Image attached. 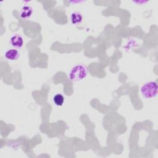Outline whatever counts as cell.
<instances>
[{
	"mask_svg": "<svg viewBox=\"0 0 158 158\" xmlns=\"http://www.w3.org/2000/svg\"><path fill=\"white\" fill-rule=\"evenodd\" d=\"M88 75L86 67L81 64H78L72 68L69 73V78L72 81H80Z\"/></svg>",
	"mask_w": 158,
	"mask_h": 158,
	"instance_id": "obj_1",
	"label": "cell"
},
{
	"mask_svg": "<svg viewBox=\"0 0 158 158\" xmlns=\"http://www.w3.org/2000/svg\"><path fill=\"white\" fill-rule=\"evenodd\" d=\"M157 83L153 81H148L144 83L141 88V93L142 96L146 99L154 98L157 94Z\"/></svg>",
	"mask_w": 158,
	"mask_h": 158,
	"instance_id": "obj_2",
	"label": "cell"
},
{
	"mask_svg": "<svg viewBox=\"0 0 158 158\" xmlns=\"http://www.w3.org/2000/svg\"><path fill=\"white\" fill-rule=\"evenodd\" d=\"M10 43L15 49H20L23 45V39L19 35H14L10 38Z\"/></svg>",
	"mask_w": 158,
	"mask_h": 158,
	"instance_id": "obj_3",
	"label": "cell"
},
{
	"mask_svg": "<svg viewBox=\"0 0 158 158\" xmlns=\"http://www.w3.org/2000/svg\"><path fill=\"white\" fill-rule=\"evenodd\" d=\"M33 8L30 6H23L20 11V17L23 20H28L33 14Z\"/></svg>",
	"mask_w": 158,
	"mask_h": 158,
	"instance_id": "obj_4",
	"label": "cell"
},
{
	"mask_svg": "<svg viewBox=\"0 0 158 158\" xmlns=\"http://www.w3.org/2000/svg\"><path fill=\"white\" fill-rule=\"evenodd\" d=\"M5 57L10 60V61H14L19 59L20 56L19 52L16 49H10L7 50L4 54Z\"/></svg>",
	"mask_w": 158,
	"mask_h": 158,
	"instance_id": "obj_5",
	"label": "cell"
},
{
	"mask_svg": "<svg viewBox=\"0 0 158 158\" xmlns=\"http://www.w3.org/2000/svg\"><path fill=\"white\" fill-rule=\"evenodd\" d=\"M83 16L78 12H73L70 15V20L72 24L78 25L82 22Z\"/></svg>",
	"mask_w": 158,
	"mask_h": 158,
	"instance_id": "obj_6",
	"label": "cell"
},
{
	"mask_svg": "<svg viewBox=\"0 0 158 158\" xmlns=\"http://www.w3.org/2000/svg\"><path fill=\"white\" fill-rule=\"evenodd\" d=\"M65 101L64 97L61 94H56L53 97V102L57 106H62Z\"/></svg>",
	"mask_w": 158,
	"mask_h": 158,
	"instance_id": "obj_7",
	"label": "cell"
}]
</instances>
